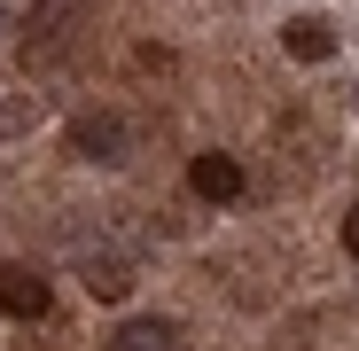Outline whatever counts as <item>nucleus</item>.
<instances>
[{"mask_svg": "<svg viewBox=\"0 0 359 351\" xmlns=\"http://www.w3.org/2000/svg\"><path fill=\"white\" fill-rule=\"evenodd\" d=\"M0 312L8 320H39L47 312V281L32 266H0Z\"/></svg>", "mask_w": 359, "mask_h": 351, "instance_id": "7ed1b4c3", "label": "nucleus"}, {"mask_svg": "<svg viewBox=\"0 0 359 351\" xmlns=\"http://www.w3.org/2000/svg\"><path fill=\"white\" fill-rule=\"evenodd\" d=\"M86 289H94L102 305L133 297V266H126V258H86Z\"/></svg>", "mask_w": 359, "mask_h": 351, "instance_id": "423d86ee", "label": "nucleus"}, {"mask_svg": "<svg viewBox=\"0 0 359 351\" xmlns=\"http://www.w3.org/2000/svg\"><path fill=\"white\" fill-rule=\"evenodd\" d=\"M39 117H47V102H39V94H8V102H0V141H16V133H32Z\"/></svg>", "mask_w": 359, "mask_h": 351, "instance_id": "6e6552de", "label": "nucleus"}, {"mask_svg": "<svg viewBox=\"0 0 359 351\" xmlns=\"http://www.w3.org/2000/svg\"><path fill=\"white\" fill-rule=\"evenodd\" d=\"M188 188H196L203 203H234V195H243V164H234L226 149H203V156L188 164Z\"/></svg>", "mask_w": 359, "mask_h": 351, "instance_id": "f03ea898", "label": "nucleus"}, {"mask_svg": "<svg viewBox=\"0 0 359 351\" xmlns=\"http://www.w3.org/2000/svg\"><path fill=\"white\" fill-rule=\"evenodd\" d=\"M79 16V0H39V16L24 24V55H39V63H47V55L55 47H63V24Z\"/></svg>", "mask_w": 359, "mask_h": 351, "instance_id": "20e7f679", "label": "nucleus"}, {"mask_svg": "<svg viewBox=\"0 0 359 351\" xmlns=\"http://www.w3.org/2000/svg\"><path fill=\"white\" fill-rule=\"evenodd\" d=\"M281 47L297 55V63H328V55H336V32H328L320 16H289V24H281Z\"/></svg>", "mask_w": 359, "mask_h": 351, "instance_id": "39448f33", "label": "nucleus"}, {"mask_svg": "<svg viewBox=\"0 0 359 351\" xmlns=\"http://www.w3.org/2000/svg\"><path fill=\"white\" fill-rule=\"evenodd\" d=\"M344 250L359 258V211H344Z\"/></svg>", "mask_w": 359, "mask_h": 351, "instance_id": "1a4fd4ad", "label": "nucleus"}, {"mask_svg": "<svg viewBox=\"0 0 359 351\" xmlns=\"http://www.w3.org/2000/svg\"><path fill=\"white\" fill-rule=\"evenodd\" d=\"M71 149L86 156V164H126L133 156V125L117 109H86L79 125H71Z\"/></svg>", "mask_w": 359, "mask_h": 351, "instance_id": "f257e3e1", "label": "nucleus"}, {"mask_svg": "<svg viewBox=\"0 0 359 351\" xmlns=\"http://www.w3.org/2000/svg\"><path fill=\"white\" fill-rule=\"evenodd\" d=\"M172 343H180V328H172V320H133L109 351H172Z\"/></svg>", "mask_w": 359, "mask_h": 351, "instance_id": "0eeeda50", "label": "nucleus"}]
</instances>
